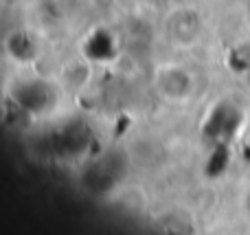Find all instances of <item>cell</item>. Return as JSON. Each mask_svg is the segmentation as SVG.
Segmentation results:
<instances>
[{
    "instance_id": "cell-1",
    "label": "cell",
    "mask_w": 250,
    "mask_h": 235,
    "mask_svg": "<svg viewBox=\"0 0 250 235\" xmlns=\"http://www.w3.org/2000/svg\"><path fill=\"white\" fill-rule=\"evenodd\" d=\"M158 86H160V90H163L167 97L180 99V97L189 95V90H191V77L182 68H167V70H163V73H160Z\"/></svg>"
},
{
    "instance_id": "cell-2",
    "label": "cell",
    "mask_w": 250,
    "mask_h": 235,
    "mask_svg": "<svg viewBox=\"0 0 250 235\" xmlns=\"http://www.w3.org/2000/svg\"><path fill=\"white\" fill-rule=\"evenodd\" d=\"M198 18H195L193 11H178L171 16V22H169V31H171L173 40L178 42H191V40L198 35Z\"/></svg>"
}]
</instances>
